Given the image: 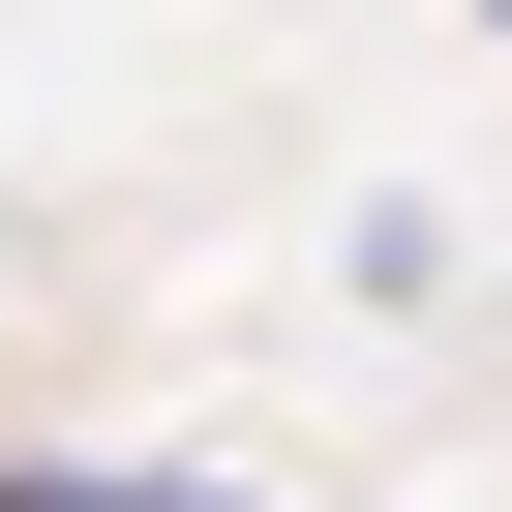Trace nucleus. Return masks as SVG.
I'll return each instance as SVG.
<instances>
[{
    "label": "nucleus",
    "instance_id": "obj_1",
    "mask_svg": "<svg viewBox=\"0 0 512 512\" xmlns=\"http://www.w3.org/2000/svg\"><path fill=\"white\" fill-rule=\"evenodd\" d=\"M0 512H211V482H91V452H31V482H0Z\"/></svg>",
    "mask_w": 512,
    "mask_h": 512
}]
</instances>
